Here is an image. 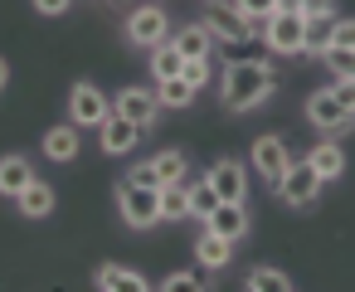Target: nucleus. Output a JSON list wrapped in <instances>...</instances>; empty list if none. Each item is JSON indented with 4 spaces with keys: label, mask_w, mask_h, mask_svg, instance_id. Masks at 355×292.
Instances as JSON below:
<instances>
[{
    "label": "nucleus",
    "mask_w": 355,
    "mask_h": 292,
    "mask_svg": "<svg viewBox=\"0 0 355 292\" xmlns=\"http://www.w3.org/2000/svg\"><path fill=\"white\" fill-rule=\"evenodd\" d=\"M272 83H277V74H272L268 59H239V64L224 69V88L219 93H224L229 112H253L258 103H268Z\"/></svg>",
    "instance_id": "obj_1"
},
{
    "label": "nucleus",
    "mask_w": 355,
    "mask_h": 292,
    "mask_svg": "<svg viewBox=\"0 0 355 292\" xmlns=\"http://www.w3.org/2000/svg\"><path fill=\"white\" fill-rule=\"evenodd\" d=\"M263 40H268L272 54H302V49H306V15L277 6V10L268 15V25H263Z\"/></svg>",
    "instance_id": "obj_2"
},
{
    "label": "nucleus",
    "mask_w": 355,
    "mask_h": 292,
    "mask_svg": "<svg viewBox=\"0 0 355 292\" xmlns=\"http://www.w3.org/2000/svg\"><path fill=\"white\" fill-rule=\"evenodd\" d=\"M117 205H122V219H127L132 229H151V224H161V190H156V185L122 180V185H117Z\"/></svg>",
    "instance_id": "obj_3"
},
{
    "label": "nucleus",
    "mask_w": 355,
    "mask_h": 292,
    "mask_svg": "<svg viewBox=\"0 0 355 292\" xmlns=\"http://www.w3.org/2000/svg\"><path fill=\"white\" fill-rule=\"evenodd\" d=\"M107 117H112V103H107V93L98 83H78L69 93V122L73 127H103Z\"/></svg>",
    "instance_id": "obj_4"
},
{
    "label": "nucleus",
    "mask_w": 355,
    "mask_h": 292,
    "mask_svg": "<svg viewBox=\"0 0 355 292\" xmlns=\"http://www.w3.org/2000/svg\"><path fill=\"white\" fill-rule=\"evenodd\" d=\"M321 175L311 171V161H292L287 171H282V180H277V195L287 200V205H297V209H306V205H316V195H321Z\"/></svg>",
    "instance_id": "obj_5"
},
{
    "label": "nucleus",
    "mask_w": 355,
    "mask_h": 292,
    "mask_svg": "<svg viewBox=\"0 0 355 292\" xmlns=\"http://www.w3.org/2000/svg\"><path fill=\"white\" fill-rule=\"evenodd\" d=\"M166 35H171V25H166V10H161V6H137V10L127 15V40H132V44L156 49V44H166Z\"/></svg>",
    "instance_id": "obj_6"
},
{
    "label": "nucleus",
    "mask_w": 355,
    "mask_h": 292,
    "mask_svg": "<svg viewBox=\"0 0 355 292\" xmlns=\"http://www.w3.org/2000/svg\"><path fill=\"white\" fill-rule=\"evenodd\" d=\"M306 122H311V127H321V132H331V137H340V132H350V127H355V117L336 103V93H331V88H321V93H311V98H306Z\"/></svg>",
    "instance_id": "obj_7"
},
{
    "label": "nucleus",
    "mask_w": 355,
    "mask_h": 292,
    "mask_svg": "<svg viewBox=\"0 0 355 292\" xmlns=\"http://www.w3.org/2000/svg\"><path fill=\"white\" fill-rule=\"evenodd\" d=\"M205 25H209V35L219 44H248L253 40V25L243 20V10L239 6H224V0H214V10L205 15Z\"/></svg>",
    "instance_id": "obj_8"
},
{
    "label": "nucleus",
    "mask_w": 355,
    "mask_h": 292,
    "mask_svg": "<svg viewBox=\"0 0 355 292\" xmlns=\"http://www.w3.org/2000/svg\"><path fill=\"white\" fill-rule=\"evenodd\" d=\"M112 112H117V117H127V122H137L141 132H151V122H156L161 103H156V93H151V88H122V93L112 98Z\"/></svg>",
    "instance_id": "obj_9"
},
{
    "label": "nucleus",
    "mask_w": 355,
    "mask_h": 292,
    "mask_svg": "<svg viewBox=\"0 0 355 292\" xmlns=\"http://www.w3.org/2000/svg\"><path fill=\"white\" fill-rule=\"evenodd\" d=\"M253 166H258V175H263L268 185H277V180H282V171L292 166L287 141H282V137H258V141H253Z\"/></svg>",
    "instance_id": "obj_10"
},
{
    "label": "nucleus",
    "mask_w": 355,
    "mask_h": 292,
    "mask_svg": "<svg viewBox=\"0 0 355 292\" xmlns=\"http://www.w3.org/2000/svg\"><path fill=\"white\" fill-rule=\"evenodd\" d=\"M209 185L219 190V200H234V205H243V195H248V175H243V166H239L234 156H224V161L209 171Z\"/></svg>",
    "instance_id": "obj_11"
},
{
    "label": "nucleus",
    "mask_w": 355,
    "mask_h": 292,
    "mask_svg": "<svg viewBox=\"0 0 355 292\" xmlns=\"http://www.w3.org/2000/svg\"><path fill=\"white\" fill-rule=\"evenodd\" d=\"M205 229H214V234H224V239H234V243H239V239L248 234V209H243V205H234V200H219V205H214V214L205 219Z\"/></svg>",
    "instance_id": "obj_12"
},
{
    "label": "nucleus",
    "mask_w": 355,
    "mask_h": 292,
    "mask_svg": "<svg viewBox=\"0 0 355 292\" xmlns=\"http://www.w3.org/2000/svg\"><path fill=\"white\" fill-rule=\"evenodd\" d=\"M98 132H103V151H107V156H127V151L137 146V137H141V127L127 122V117H117V112H112Z\"/></svg>",
    "instance_id": "obj_13"
},
{
    "label": "nucleus",
    "mask_w": 355,
    "mask_h": 292,
    "mask_svg": "<svg viewBox=\"0 0 355 292\" xmlns=\"http://www.w3.org/2000/svg\"><path fill=\"white\" fill-rule=\"evenodd\" d=\"M35 180V171H30V156H20V151H10V156H0V195H20L25 185Z\"/></svg>",
    "instance_id": "obj_14"
},
{
    "label": "nucleus",
    "mask_w": 355,
    "mask_h": 292,
    "mask_svg": "<svg viewBox=\"0 0 355 292\" xmlns=\"http://www.w3.org/2000/svg\"><path fill=\"white\" fill-rule=\"evenodd\" d=\"M195 258H200L205 268H224V263L234 258V239H224V234L205 229V234L195 239Z\"/></svg>",
    "instance_id": "obj_15"
},
{
    "label": "nucleus",
    "mask_w": 355,
    "mask_h": 292,
    "mask_svg": "<svg viewBox=\"0 0 355 292\" xmlns=\"http://www.w3.org/2000/svg\"><path fill=\"white\" fill-rule=\"evenodd\" d=\"M185 59H209V49H214V35H209V25H185L175 40H171Z\"/></svg>",
    "instance_id": "obj_16"
},
{
    "label": "nucleus",
    "mask_w": 355,
    "mask_h": 292,
    "mask_svg": "<svg viewBox=\"0 0 355 292\" xmlns=\"http://www.w3.org/2000/svg\"><path fill=\"white\" fill-rule=\"evenodd\" d=\"M98 287H103V292H141L146 282H141V273H132V268H122V263H103V268H98Z\"/></svg>",
    "instance_id": "obj_17"
},
{
    "label": "nucleus",
    "mask_w": 355,
    "mask_h": 292,
    "mask_svg": "<svg viewBox=\"0 0 355 292\" xmlns=\"http://www.w3.org/2000/svg\"><path fill=\"white\" fill-rule=\"evenodd\" d=\"M180 69H185V54H180L171 40L151 49V78H156V83H166V78H180Z\"/></svg>",
    "instance_id": "obj_18"
},
{
    "label": "nucleus",
    "mask_w": 355,
    "mask_h": 292,
    "mask_svg": "<svg viewBox=\"0 0 355 292\" xmlns=\"http://www.w3.org/2000/svg\"><path fill=\"white\" fill-rule=\"evenodd\" d=\"M306 161H311V171H316L321 180H336V175L345 171V156H340V146H336V141L311 146V151H306Z\"/></svg>",
    "instance_id": "obj_19"
},
{
    "label": "nucleus",
    "mask_w": 355,
    "mask_h": 292,
    "mask_svg": "<svg viewBox=\"0 0 355 292\" xmlns=\"http://www.w3.org/2000/svg\"><path fill=\"white\" fill-rule=\"evenodd\" d=\"M44 156H49V161H73V156H78V127H49Z\"/></svg>",
    "instance_id": "obj_20"
},
{
    "label": "nucleus",
    "mask_w": 355,
    "mask_h": 292,
    "mask_svg": "<svg viewBox=\"0 0 355 292\" xmlns=\"http://www.w3.org/2000/svg\"><path fill=\"white\" fill-rule=\"evenodd\" d=\"M15 200H20V209H25L30 219H44V214L54 209V190H49L44 180H30V185H25Z\"/></svg>",
    "instance_id": "obj_21"
},
{
    "label": "nucleus",
    "mask_w": 355,
    "mask_h": 292,
    "mask_svg": "<svg viewBox=\"0 0 355 292\" xmlns=\"http://www.w3.org/2000/svg\"><path fill=\"white\" fill-rule=\"evenodd\" d=\"M161 219H190V185L175 180V185H161Z\"/></svg>",
    "instance_id": "obj_22"
},
{
    "label": "nucleus",
    "mask_w": 355,
    "mask_h": 292,
    "mask_svg": "<svg viewBox=\"0 0 355 292\" xmlns=\"http://www.w3.org/2000/svg\"><path fill=\"white\" fill-rule=\"evenodd\" d=\"M195 93H200V88H190L185 78H166V83L156 88V103H161V108H175V112H180V108H190V103H195Z\"/></svg>",
    "instance_id": "obj_23"
},
{
    "label": "nucleus",
    "mask_w": 355,
    "mask_h": 292,
    "mask_svg": "<svg viewBox=\"0 0 355 292\" xmlns=\"http://www.w3.org/2000/svg\"><path fill=\"white\" fill-rule=\"evenodd\" d=\"M243 287H248V292H287V287H292V277H287L282 268H253Z\"/></svg>",
    "instance_id": "obj_24"
},
{
    "label": "nucleus",
    "mask_w": 355,
    "mask_h": 292,
    "mask_svg": "<svg viewBox=\"0 0 355 292\" xmlns=\"http://www.w3.org/2000/svg\"><path fill=\"white\" fill-rule=\"evenodd\" d=\"M331 25H336V15L306 20V49H302V54H326V49H331Z\"/></svg>",
    "instance_id": "obj_25"
},
{
    "label": "nucleus",
    "mask_w": 355,
    "mask_h": 292,
    "mask_svg": "<svg viewBox=\"0 0 355 292\" xmlns=\"http://www.w3.org/2000/svg\"><path fill=\"white\" fill-rule=\"evenodd\" d=\"M151 166H156L161 185H175V180H185V175H190V166H185V156H180V151H161V156H151Z\"/></svg>",
    "instance_id": "obj_26"
},
{
    "label": "nucleus",
    "mask_w": 355,
    "mask_h": 292,
    "mask_svg": "<svg viewBox=\"0 0 355 292\" xmlns=\"http://www.w3.org/2000/svg\"><path fill=\"white\" fill-rule=\"evenodd\" d=\"M214 205H219V190L209 185V175H205L200 185H190V214H195V219H209Z\"/></svg>",
    "instance_id": "obj_27"
},
{
    "label": "nucleus",
    "mask_w": 355,
    "mask_h": 292,
    "mask_svg": "<svg viewBox=\"0 0 355 292\" xmlns=\"http://www.w3.org/2000/svg\"><path fill=\"white\" fill-rule=\"evenodd\" d=\"M234 6L243 10V20L253 25V35H258V25H268V15L282 6V0H234Z\"/></svg>",
    "instance_id": "obj_28"
},
{
    "label": "nucleus",
    "mask_w": 355,
    "mask_h": 292,
    "mask_svg": "<svg viewBox=\"0 0 355 292\" xmlns=\"http://www.w3.org/2000/svg\"><path fill=\"white\" fill-rule=\"evenodd\" d=\"M321 59H326L331 78H355V49H336V44H331Z\"/></svg>",
    "instance_id": "obj_29"
},
{
    "label": "nucleus",
    "mask_w": 355,
    "mask_h": 292,
    "mask_svg": "<svg viewBox=\"0 0 355 292\" xmlns=\"http://www.w3.org/2000/svg\"><path fill=\"white\" fill-rule=\"evenodd\" d=\"M180 78H185L190 88H205V83L214 78V64H209V59H185V69H180Z\"/></svg>",
    "instance_id": "obj_30"
},
{
    "label": "nucleus",
    "mask_w": 355,
    "mask_h": 292,
    "mask_svg": "<svg viewBox=\"0 0 355 292\" xmlns=\"http://www.w3.org/2000/svg\"><path fill=\"white\" fill-rule=\"evenodd\" d=\"M331 93H336V103L355 117V78H336V83H331Z\"/></svg>",
    "instance_id": "obj_31"
},
{
    "label": "nucleus",
    "mask_w": 355,
    "mask_h": 292,
    "mask_svg": "<svg viewBox=\"0 0 355 292\" xmlns=\"http://www.w3.org/2000/svg\"><path fill=\"white\" fill-rule=\"evenodd\" d=\"M331 44L336 49H355V20H336L331 25Z\"/></svg>",
    "instance_id": "obj_32"
},
{
    "label": "nucleus",
    "mask_w": 355,
    "mask_h": 292,
    "mask_svg": "<svg viewBox=\"0 0 355 292\" xmlns=\"http://www.w3.org/2000/svg\"><path fill=\"white\" fill-rule=\"evenodd\" d=\"M297 6H302L306 20H316V15H336V0H297Z\"/></svg>",
    "instance_id": "obj_33"
},
{
    "label": "nucleus",
    "mask_w": 355,
    "mask_h": 292,
    "mask_svg": "<svg viewBox=\"0 0 355 292\" xmlns=\"http://www.w3.org/2000/svg\"><path fill=\"white\" fill-rule=\"evenodd\" d=\"M156 287H166V292H185V287H200V282H195V273H171V277L156 282Z\"/></svg>",
    "instance_id": "obj_34"
},
{
    "label": "nucleus",
    "mask_w": 355,
    "mask_h": 292,
    "mask_svg": "<svg viewBox=\"0 0 355 292\" xmlns=\"http://www.w3.org/2000/svg\"><path fill=\"white\" fill-rule=\"evenodd\" d=\"M127 180H137V185H156V190H161V175H156V166H151V161H146V166H137Z\"/></svg>",
    "instance_id": "obj_35"
},
{
    "label": "nucleus",
    "mask_w": 355,
    "mask_h": 292,
    "mask_svg": "<svg viewBox=\"0 0 355 292\" xmlns=\"http://www.w3.org/2000/svg\"><path fill=\"white\" fill-rule=\"evenodd\" d=\"M35 10H40V15H64L69 0H35Z\"/></svg>",
    "instance_id": "obj_36"
},
{
    "label": "nucleus",
    "mask_w": 355,
    "mask_h": 292,
    "mask_svg": "<svg viewBox=\"0 0 355 292\" xmlns=\"http://www.w3.org/2000/svg\"><path fill=\"white\" fill-rule=\"evenodd\" d=\"M6 83H10V69H6V59H0V93H6Z\"/></svg>",
    "instance_id": "obj_37"
}]
</instances>
